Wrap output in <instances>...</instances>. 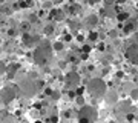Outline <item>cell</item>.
I'll return each mask as SVG.
<instances>
[{
  "mask_svg": "<svg viewBox=\"0 0 138 123\" xmlns=\"http://www.w3.org/2000/svg\"><path fill=\"white\" fill-rule=\"evenodd\" d=\"M88 23H89V25H92V26H94V25L97 23V17H95V15H91L89 19H88Z\"/></svg>",
  "mask_w": 138,
  "mask_h": 123,
  "instance_id": "ba28073f",
  "label": "cell"
},
{
  "mask_svg": "<svg viewBox=\"0 0 138 123\" xmlns=\"http://www.w3.org/2000/svg\"><path fill=\"white\" fill-rule=\"evenodd\" d=\"M126 57L131 59L134 63H138V46H137V45L129 46L127 51H126Z\"/></svg>",
  "mask_w": 138,
  "mask_h": 123,
  "instance_id": "277c9868",
  "label": "cell"
},
{
  "mask_svg": "<svg viewBox=\"0 0 138 123\" xmlns=\"http://www.w3.org/2000/svg\"><path fill=\"white\" fill-rule=\"evenodd\" d=\"M54 48L57 49V51H60V49H61V43H55V45H54Z\"/></svg>",
  "mask_w": 138,
  "mask_h": 123,
  "instance_id": "7c38bea8",
  "label": "cell"
},
{
  "mask_svg": "<svg viewBox=\"0 0 138 123\" xmlns=\"http://www.w3.org/2000/svg\"><path fill=\"white\" fill-rule=\"evenodd\" d=\"M80 117H85V119H88V120L91 122V120H95V119H97V114H95V111L92 109V108L83 106L81 111H80Z\"/></svg>",
  "mask_w": 138,
  "mask_h": 123,
  "instance_id": "3957f363",
  "label": "cell"
},
{
  "mask_svg": "<svg viewBox=\"0 0 138 123\" xmlns=\"http://www.w3.org/2000/svg\"><path fill=\"white\" fill-rule=\"evenodd\" d=\"M89 91L94 95H101L104 92V83L101 80H98V78H95V80L89 82Z\"/></svg>",
  "mask_w": 138,
  "mask_h": 123,
  "instance_id": "7a4b0ae2",
  "label": "cell"
},
{
  "mask_svg": "<svg viewBox=\"0 0 138 123\" xmlns=\"http://www.w3.org/2000/svg\"><path fill=\"white\" fill-rule=\"evenodd\" d=\"M114 2H115V0H104V3H106V5H112Z\"/></svg>",
  "mask_w": 138,
  "mask_h": 123,
  "instance_id": "4fadbf2b",
  "label": "cell"
},
{
  "mask_svg": "<svg viewBox=\"0 0 138 123\" xmlns=\"http://www.w3.org/2000/svg\"><path fill=\"white\" fill-rule=\"evenodd\" d=\"M89 39L91 40H97V32H91L89 34Z\"/></svg>",
  "mask_w": 138,
  "mask_h": 123,
  "instance_id": "30bf717a",
  "label": "cell"
},
{
  "mask_svg": "<svg viewBox=\"0 0 138 123\" xmlns=\"http://www.w3.org/2000/svg\"><path fill=\"white\" fill-rule=\"evenodd\" d=\"M127 17H129L127 14H120V15H118V19H120V20H126Z\"/></svg>",
  "mask_w": 138,
  "mask_h": 123,
  "instance_id": "8fae6325",
  "label": "cell"
},
{
  "mask_svg": "<svg viewBox=\"0 0 138 123\" xmlns=\"http://www.w3.org/2000/svg\"><path fill=\"white\" fill-rule=\"evenodd\" d=\"M49 57V49H48V43H45V45H42L39 49H37L34 52V60L37 62L39 65H43L46 63V60H48Z\"/></svg>",
  "mask_w": 138,
  "mask_h": 123,
  "instance_id": "6da1fadb",
  "label": "cell"
},
{
  "mask_svg": "<svg viewBox=\"0 0 138 123\" xmlns=\"http://www.w3.org/2000/svg\"><path fill=\"white\" fill-rule=\"evenodd\" d=\"M14 89H11V88H6V89L2 91V97H3V102L5 103H9L12 99H14Z\"/></svg>",
  "mask_w": 138,
  "mask_h": 123,
  "instance_id": "5b68a950",
  "label": "cell"
},
{
  "mask_svg": "<svg viewBox=\"0 0 138 123\" xmlns=\"http://www.w3.org/2000/svg\"><path fill=\"white\" fill-rule=\"evenodd\" d=\"M66 80H68V83H78V77L75 72H71V74H68Z\"/></svg>",
  "mask_w": 138,
  "mask_h": 123,
  "instance_id": "8992f818",
  "label": "cell"
},
{
  "mask_svg": "<svg viewBox=\"0 0 138 123\" xmlns=\"http://www.w3.org/2000/svg\"><path fill=\"white\" fill-rule=\"evenodd\" d=\"M77 103H78V105H83V97H78V99H77Z\"/></svg>",
  "mask_w": 138,
  "mask_h": 123,
  "instance_id": "5bb4252c",
  "label": "cell"
},
{
  "mask_svg": "<svg viewBox=\"0 0 138 123\" xmlns=\"http://www.w3.org/2000/svg\"><path fill=\"white\" fill-rule=\"evenodd\" d=\"M52 17H54V19H57V20H61L64 15H63V11H54L52 12Z\"/></svg>",
  "mask_w": 138,
  "mask_h": 123,
  "instance_id": "52a82bcc",
  "label": "cell"
},
{
  "mask_svg": "<svg viewBox=\"0 0 138 123\" xmlns=\"http://www.w3.org/2000/svg\"><path fill=\"white\" fill-rule=\"evenodd\" d=\"M134 29V26H132V23H127V26H124V32H131Z\"/></svg>",
  "mask_w": 138,
  "mask_h": 123,
  "instance_id": "9c48e42d",
  "label": "cell"
},
{
  "mask_svg": "<svg viewBox=\"0 0 138 123\" xmlns=\"http://www.w3.org/2000/svg\"><path fill=\"white\" fill-rule=\"evenodd\" d=\"M118 2H120V3H123V2H124V0H118Z\"/></svg>",
  "mask_w": 138,
  "mask_h": 123,
  "instance_id": "2e32d148",
  "label": "cell"
},
{
  "mask_svg": "<svg viewBox=\"0 0 138 123\" xmlns=\"http://www.w3.org/2000/svg\"><path fill=\"white\" fill-rule=\"evenodd\" d=\"M83 51H85V52H89L91 48H89V46H83Z\"/></svg>",
  "mask_w": 138,
  "mask_h": 123,
  "instance_id": "9a60e30c",
  "label": "cell"
}]
</instances>
